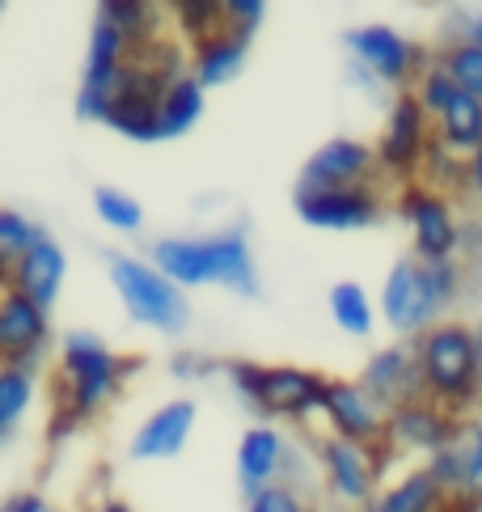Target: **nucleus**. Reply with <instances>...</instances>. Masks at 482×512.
<instances>
[{"mask_svg": "<svg viewBox=\"0 0 482 512\" xmlns=\"http://www.w3.org/2000/svg\"><path fill=\"white\" fill-rule=\"evenodd\" d=\"M140 369L136 356H115L98 335L72 331L60 347V373H55V415L47 428V441L55 445L60 436H68L77 424L94 419L106 402L119 398V386Z\"/></svg>", "mask_w": 482, "mask_h": 512, "instance_id": "obj_1", "label": "nucleus"}, {"mask_svg": "<svg viewBox=\"0 0 482 512\" xmlns=\"http://www.w3.org/2000/svg\"><path fill=\"white\" fill-rule=\"evenodd\" d=\"M153 267L178 288L225 284L241 297H258V267L246 229H220L208 237H161L153 246Z\"/></svg>", "mask_w": 482, "mask_h": 512, "instance_id": "obj_2", "label": "nucleus"}, {"mask_svg": "<svg viewBox=\"0 0 482 512\" xmlns=\"http://www.w3.org/2000/svg\"><path fill=\"white\" fill-rule=\"evenodd\" d=\"M182 77L178 64V47L170 43H148L132 51V60L123 64L119 85H115V102L106 111V123L119 136L136 140V144H157L161 140V102L165 89Z\"/></svg>", "mask_w": 482, "mask_h": 512, "instance_id": "obj_3", "label": "nucleus"}, {"mask_svg": "<svg viewBox=\"0 0 482 512\" xmlns=\"http://www.w3.org/2000/svg\"><path fill=\"white\" fill-rule=\"evenodd\" d=\"M466 263L461 259H444V263H419V259H402L394 271L385 276L381 288V314L385 322L402 335H423L428 326L449 305L461 301L466 292Z\"/></svg>", "mask_w": 482, "mask_h": 512, "instance_id": "obj_4", "label": "nucleus"}, {"mask_svg": "<svg viewBox=\"0 0 482 512\" xmlns=\"http://www.w3.org/2000/svg\"><path fill=\"white\" fill-rule=\"evenodd\" d=\"M415 364L423 381V398L440 402L444 411H470L482 398V377L474 360V339L466 322H436L415 339Z\"/></svg>", "mask_w": 482, "mask_h": 512, "instance_id": "obj_5", "label": "nucleus"}, {"mask_svg": "<svg viewBox=\"0 0 482 512\" xmlns=\"http://www.w3.org/2000/svg\"><path fill=\"white\" fill-rule=\"evenodd\" d=\"M225 373L233 381V390L263 419L318 415L326 398V381H330L313 369H296V364H254V360H229Z\"/></svg>", "mask_w": 482, "mask_h": 512, "instance_id": "obj_6", "label": "nucleus"}, {"mask_svg": "<svg viewBox=\"0 0 482 512\" xmlns=\"http://www.w3.org/2000/svg\"><path fill=\"white\" fill-rule=\"evenodd\" d=\"M110 284H115L132 322L153 326L161 335L187 331V322H191L187 292H182L174 280H165L153 263L132 259V254H110Z\"/></svg>", "mask_w": 482, "mask_h": 512, "instance_id": "obj_7", "label": "nucleus"}, {"mask_svg": "<svg viewBox=\"0 0 482 512\" xmlns=\"http://www.w3.org/2000/svg\"><path fill=\"white\" fill-rule=\"evenodd\" d=\"M343 43L351 51V60H356L360 68H368L377 81L385 85H415L423 77V68H428L436 56H428L419 43L402 39V34L394 26H356L343 34Z\"/></svg>", "mask_w": 482, "mask_h": 512, "instance_id": "obj_8", "label": "nucleus"}, {"mask_svg": "<svg viewBox=\"0 0 482 512\" xmlns=\"http://www.w3.org/2000/svg\"><path fill=\"white\" fill-rule=\"evenodd\" d=\"M398 212L411 221L415 233V259L419 263H444L457 259V250L466 246V225L457 221L453 204L440 191L428 187H406L398 199Z\"/></svg>", "mask_w": 482, "mask_h": 512, "instance_id": "obj_9", "label": "nucleus"}, {"mask_svg": "<svg viewBox=\"0 0 482 512\" xmlns=\"http://www.w3.org/2000/svg\"><path fill=\"white\" fill-rule=\"evenodd\" d=\"M127 60H132V43H127L115 26L94 22L81 89H77V119L106 123V111H110V102H115V85H119V72Z\"/></svg>", "mask_w": 482, "mask_h": 512, "instance_id": "obj_10", "label": "nucleus"}, {"mask_svg": "<svg viewBox=\"0 0 482 512\" xmlns=\"http://www.w3.org/2000/svg\"><path fill=\"white\" fill-rule=\"evenodd\" d=\"M292 204L305 225L330 229V233L368 229V225H377V216H381L377 187H301V182H296Z\"/></svg>", "mask_w": 482, "mask_h": 512, "instance_id": "obj_11", "label": "nucleus"}, {"mask_svg": "<svg viewBox=\"0 0 482 512\" xmlns=\"http://www.w3.org/2000/svg\"><path fill=\"white\" fill-rule=\"evenodd\" d=\"M322 415H326V424H330V436H339V441L368 445V449L385 445L389 411L360 386V381L330 377L326 381V398H322Z\"/></svg>", "mask_w": 482, "mask_h": 512, "instance_id": "obj_12", "label": "nucleus"}, {"mask_svg": "<svg viewBox=\"0 0 482 512\" xmlns=\"http://www.w3.org/2000/svg\"><path fill=\"white\" fill-rule=\"evenodd\" d=\"M432 115L419 106V98L411 89H402L389 106V119H385V132L377 144V166L389 174H411L423 166L428 157V144H432Z\"/></svg>", "mask_w": 482, "mask_h": 512, "instance_id": "obj_13", "label": "nucleus"}, {"mask_svg": "<svg viewBox=\"0 0 482 512\" xmlns=\"http://www.w3.org/2000/svg\"><path fill=\"white\" fill-rule=\"evenodd\" d=\"M381 445L368 449V445H351L339 441V436H322L318 441V457H322V474H326V487L335 491L343 504H356L368 508L377 500V474H381Z\"/></svg>", "mask_w": 482, "mask_h": 512, "instance_id": "obj_14", "label": "nucleus"}, {"mask_svg": "<svg viewBox=\"0 0 482 512\" xmlns=\"http://www.w3.org/2000/svg\"><path fill=\"white\" fill-rule=\"evenodd\" d=\"M301 470L305 466L296 462V449L275 428L263 424V428H250L246 436H241V445H237V479H241L246 500L258 496V491L271 487V483L296 487Z\"/></svg>", "mask_w": 482, "mask_h": 512, "instance_id": "obj_15", "label": "nucleus"}, {"mask_svg": "<svg viewBox=\"0 0 482 512\" xmlns=\"http://www.w3.org/2000/svg\"><path fill=\"white\" fill-rule=\"evenodd\" d=\"M457 436H461V424L453 411H444L432 398H411L389 411L385 445L406 449V453H440L457 445Z\"/></svg>", "mask_w": 482, "mask_h": 512, "instance_id": "obj_16", "label": "nucleus"}, {"mask_svg": "<svg viewBox=\"0 0 482 512\" xmlns=\"http://www.w3.org/2000/svg\"><path fill=\"white\" fill-rule=\"evenodd\" d=\"M377 174V149L364 140L335 136L318 153H309L301 170V187H373Z\"/></svg>", "mask_w": 482, "mask_h": 512, "instance_id": "obj_17", "label": "nucleus"}, {"mask_svg": "<svg viewBox=\"0 0 482 512\" xmlns=\"http://www.w3.org/2000/svg\"><path fill=\"white\" fill-rule=\"evenodd\" d=\"M51 322L47 309H39L34 301H26L22 292H0V364H22L34 369V360L47 347Z\"/></svg>", "mask_w": 482, "mask_h": 512, "instance_id": "obj_18", "label": "nucleus"}, {"mask_svg": "<svg viewBox=\"0 0 482 512\" xmlns=\"http://www.w3.org/2000/svg\"><path fill=\"white\" fill-rule=\"evenodd\" d=\"M360 386L373 394L385 411L402 407L411 398H423V381H419V364H415V347H381V352L368 356L364 373H360Z\"/></svg>", "mask_w": 482, "mask_h": 512, "instance_id": "obj_19", "label": "nucleus"}, {"mask_svg": "<svg viewBox=\"0 0 482 512\" xmlns=\"http://www.w3.org/2000/svg\"><path fill=\"white\" fill-rule=\"evenodd\" d=\"M195 428V402L191 398H174L157 407L144 419L132 436V457L136 462H165V457H178L191 441Z\"/></svg>", "mask_w": 482, "mask_h": 512, "instance_id": "obj_20", "label": "nucleus"}, {"mask_svg": "<svg viewBox=\"0 0 482 512\" xmlns=\"http://www.w3.org/2000/svg\"><path fill=\"white\" fill-rule=\"evenodd\" d=\"M64 276H68V259H64L60 242H51L47 233H39V242H34L22 254V263L13 267L9 288L22 292V297L34 301L39 309H51L55 297H60V288H64Z\"/></svg>", "mask_w": 482, "mask_h": 512, "instance_id": "obj_21", "label": "nucleus"}, {"mask_svg": "<svg viewBox=\"0 0 482 512\" xmlns=\"http://www.w3.org/2000/svg\"><path fill=\"white\" fill-rule=\"evenodd\" d=\"M246 51L250 43L237 39L233 30H220L212 39H203L191 47V77L208 89V85H225L233 81L241 68H246Z\"/></svg>", "mask_w": 482, "mask_h": 512, "instance_id": "obj_22", "label": "nucleus"}, {"mask_svg": "<svg viewBox=\"0 0 482 512\" xmlns=\"http://www.w3.org/2000/svg\"><path fill=\"white\" fill-rule=\"evenodd\" d=\"M461 496L440 491L428 470H411L406 479H398L394 487H385L373 500V512H453Z\"/></svg>", "mask_w": 482, "mask_h": 512, "instance_id": "obj_23", "label": "nucleus"}, {"mask_svg": "<svg viewBox=\"0 0 482 512\" xmlns=\"http://www.w3.org/2000/svg\"><path fill=\"white\" fill-rule=\"evenodd\" d=\"M94 22H106L115 26L127 43H132V51L157 43L161 34V9L157 5H144V0H102V5L94 9Z\"/></svg>", "mask_w": 482, "mask_h": 512, "instance_id": "obj_24", "label": "nucleus"}, {"mask_svg": "<svg viewBox=\"0 0 482 512\" xmlns=\"http://www.w3.org/2000/svg\"><path fill=\"white\" fill-rule=\"evenodd\" d=\"M208 111V94H203V85L191 77V72H182V77L165 89V102H161V140H178L187 136L191 127L203 119Z\"/></svg>", "mask_w": 482, "mask_h": 512, "instance_id": "obj_25", "label": "nucleus"}, {"mask_svg": "<svg viewBox=\"0 0 482 512\" xmlns=\"http://www.w3.org/2000/svg\"><path fill=\"white\" fill-rule=\"evenodd\" d=\"M440 144H449L457 153H478L482 149V102L470 94H457V102L436 119Z\"/></svg>", "mask_w": 482, "mask_h": 512, "instance_id": "obj_26", "label": "nucleus"}, {"mask_svg": "<svg viewBox=\"0 0 482 512\" xmlns=\"http://www.w3.org/2000/svg\"><path fill=\"white\" fill-rule=\"evenodd\" d=\"M39 225H30L22 212L13 208H0V292H9V276L13 267L22 263V254L39 242Z\"/></svg>", "mask_w": 482, "mask_h": 512, "instance_id": "obj_27", "label": "nucleus"}, {"mask_svg": "<svg viewBox=\"0 0 482 512\" xmlns=\"http://www.w3.org/2000/svg\"><path fill=\"white\" fill-rule=\"evenodd\" d=\"M30 402H34V369L0 364V432L9 436L17 424H22Z\"/></svg>", "mask_w": 482, "mask_h": 512, "instance_id": "obj_28", "label": "nucleus"}, {"mask_svg": "<svg viewBox=\"0 0 482 512\" xmlns=\"http://www.w3.org/2000/svg\"><path fill=\"white\" fill-rule=\"evenodd\" d=\"M436 64L457 81L461 94L482 102V47L470 39H453L444 51H436Z\"/></svg>", "mask_w": 482, "mask_h": 512, "instance_id": "obj_29", "label": "nucleus"}, {"mask_svg": "<svg viewBox=\"0 0 482 512\" xmlns=\"http://www.w3.org/2000/svg\"><path fill=\"white\" fill-rule=\"evenodd\" d=\"M330 314H335V322L347 335H356V339L373 335V301H368V292L360 284L343 280L330 288Z\"/></svg>", "mask_w": 482, "mask_h": 512, "instance_id": "obj_30", "label": "nucleus"}, {"mask_svg": "<svg viewBox=\"0 0 482 512\" xmlns=\"http://www.w3.org/2000/svg\"><path fill=\"white\" fill-rule=\"evenodd\" d=\"M94 208H98V221H106L110 229H119V233H136L144 225L140 199H132L119 187H98L94 191Z\"/></svg>", "mask_w": 482, "mask_h": 512, "instance_id": "obj_31", "label": "nucleus"}, {"mask_svg": "<svg viewBox=\"0 0 482 512\" xmlns=\"http://www.w3.org/2000/svg\"><path fill=\"white\" fill-rule=\"evenodd\" d=\"M178 26L191 34V43H203L225 30V0H178Z\"/></svg>", "mask_w": 482, "mask_h": 512, "instance_id": "obj_32", "label": "nucleus"}, {"mask_svg": "<svg viewBox=\"0 0 482 512\" xmlns=\"http://www.w3.org/2000/svg\"><path fill=\"white\" fill-rule=\"evenodd\" d=\"M411 94L419 98V106H423V111H428V115H444V111H449V106L457 102V94H461V89H457V81L449 77V72H444L436 60L428 64V68H423V77L411 85Z\"/></svg>", "mask_w": 482, "mask_h": 512, "instance_id": "obj_33", "label": "nucleus"}, {"mask_svg": "<svg viewBox=\"0 0 482 512\" xmlns=\"http://www.w3.org/2000/svg\"><path fill=\"white\" fill-rule=\"evenodd\" d=\"M423 470L432 474L440 491H449V496H466V449L461 445H449V449L432 453V462Z\"/></svg>", "mask_w": 482, "mask_h": 512, "instance_id": "obj_34", "label": "nucleus"}, {"mask_svg": "<svg viewBox=\"0 0 482 512\" xmlns=\"http://www.w3.org/2000/svg\"><path fill=\"white\" fill-rule=\"evenodd\" d=\"M246 512H309V500L301 496V487L288 483H271L258 496L246 500Z\"/></svg>", "mask_w": 482, "mask_h": 512, "instance_id": "obj_35", "label": "nucleus"}, {"mask_svg": "<svg viewBox=\"0 0 482 512\" xmlns=\"http://www.w3.org/2000/svg\"><path fill=\"white\" fill-rule=\"evenodd\" d=\"M267 5L263 0H225V30H233L237 39H254V30L263 26Z\"/></svg>", "mask_w": 482, "mask_h": 512, "instance_id": "obj_36", "label": "nucleus"}, {"mask_svg": "<svg viewBox=\"0 0 482 512\" xmlns=\"http://www.w3.org/2000/svg\"><path fill=\"white\" fill-rule=\"evenodd\" d=\"M466 496L482 504V449H466Z\"/></svg>", "mask_w": 482, "mask_h": 512, "instance_id": "obj_37", "label": "nucleus"}, {"mask_svg": "<svg viewBox=\"0 0 482 512\" xmlns=\"http://www.w3.org/2000/svg\"><path fill=\"white\" fill-rule=\"evenodd\" d=\"M220 364L216 360H203V356H174V377H208V373H216Z\"/></svg>", "mask_w": 482, "mask_h": 512, "instance_id": "obj_38", "label": "nucleus"}, {"mask_svg": "<svg viewBox=\"0 0 482 512\" xmlns=\"http://www.w3.org/2000/svg\"><path fill=\"white\" fill-rule=\"evenodd\" d=\"M0 512H55V508L39 496V491H22V496H13Z\"/></svg>", "mask_w": 482, "mask_h": 512, "instance_id": "obj_39", "label": "nucleus"}, {"mask_svg": "<svg viewBox=\"0 0 482 512\" xmlns=\"http://www.w3.org/2000/svg\"><path fill=\"white\" fill-rule=\"evenodd\" d=\"M466 191L482 204V149L466 157Z\"/></svg>", "mask_w": 482, "mask_h": 512, "instance_id": "obj_40", "label": "nucleus"}, {"mask_svg": "<svg viewBox=\"0 0 482 512\" xmlns=\"http://www.w3.org/2000/svg\"><path fill=\"white\" fill-rule=\"evenodd\" d=\"M461 39H470V43H478V47H482V9H478V13H470L466 22H461Z\"/></svg>", "mask_w": 482, "mask_h": 512, "instance_id": "obj_41", "label": "nucleus"}, {"mask_svg": "<svg viewBox=\"0 0 482 512\" xmlns=\"http://www.w3.org/2000/svg\"><path fill=\"white\" fill-rule=\"evenodd\" d=\"M466 246H470L474 259L482 263V225H470V229H466Z\"/></svg>", "mask_w": 482, "mask_h": 512, "instance_id": "obj_42", "label": "nucleus"}, {"mask_svg": "<svg viewBox=\"0 0 482 512\" xmlns=\"http://www.w3.org/2000/svg\"><path fill=\"white\" fill-rule=\"evenodd\" d=\"M94 512H136V508L127 504V500H119V496H110V500H102Z\"/></svg>", "mask_w": 482, "mask_h": 512, "instance_id": "obj_43", "label": "nucleus"}, {"mask_svg": "<svg viewBox=\"0 0 482 512\" xmlns=\"http://www.w3.org/2000/svg\"><path fill=\"white\" fill-rule=\"evenodd\" d=\"M470 339H474V360H478V377H482V322L470 326Z\"/></svg>", "mask_w": 482, "mask_h": 512, "instance_id": "obj_44", "label": "nucleus"}, {"mask_svg": "<svg viewBox=\"0 0 482 512\" xmlns=\"http://www.w3.org/2000/svg\"><path fill=\"white\" fill-rule=\"evenodd\" d=\"M470 445H474V449H482V415L470 424Z\"/></svg>", "mask_w": 482, "mask_h": 512, "instance_id": "obj_45", "label": "nucleus"}, {"mask_svg": "<svg viewBox=\"0 0 482 512\" xmlns=\"http://www.w3.org/2000/svg\"><path fill=\"white\" fill-rule=\"evenodd\" d=\"M360 512H373V504H368V508H360Z\"/></svg>", "mask_w": 482, "mask_h": 512, "instance_id": "obj_46", "label": "nucleus"}, {"mask_svg": "<svg viewBox=\"0 0 482 512\" xmlns=\"http://www.w3.org/2000/svg\"><path fill=\"white\" fill-rule=\"evenodd\" d=\"M0 441H5V432H0Z\"/></svg>", "mask_w": 482, "mask_h": 512, "instance_id": "obj_47", "label": "nucleus"}, {"mask_svg": "<svg viewBox=\"0 0 482 512\" xmlns=\"http://www.w3.org/2000/svg\"><path fill=\"white\" fill-rule=\"evenodd\" d=\"M0 9H5V5H0Z\"/></svg>", "mask_w": 482, "mask_h": 512, "instance_id": "obj_48", "label": "nucleus"}]
</instances>
